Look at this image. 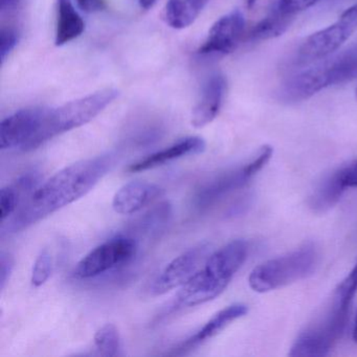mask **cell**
<instances>
[{
    "instance_id": "cell-14",
    "label": "cell",
    "mask_w": 357,
    "mask_h": 357,
    "mask_svg": "<svg viewBox=\"0 0 357 357\" xmlns=\"http://www.w3.org/2000/svg\"><path fill=\"white\" fill-rule=\"evenodd\" d=\"M206 150V142L198 137H189L173 144L170 147L165 148L155 153L146 156L143 160L130 165L127 171L130 173L143 172L149 169L172 162L174 160L188 155H197Z\"/></svg>"
},
{
    "instance_id": "cell-6",
    "label": "cell",
    "mask_w": 357,
    "mask_h": 357,
    "mask_svg": "<svg viewBox=\"0 0 357 357\" xmlns=\"http://www.w3.org/2000/svg\"><path fill=\"white\" fill-rule=\"evenodd\" d=\"M357 31V3L346 10L331 26L307 37L296 50L294 63L308 66L335 53Z\"/></svg>"
},
{
    "instance_id": "cell-15",
    "label": "cell",
    "mask_w": 357,
    "mask_h": 357,
    "mask_svg": "<svg viewBox=\"0 0 357 357\" xmlns=\"http://www.w3.org/2000/svg\"><path fill=\"white\" fill-rule=\"evenodd\" d=\"M347 185L344 167L331 171L323 177L309 198V206L315 213H326L337 204Z\"/></svg>"
},
{
    "instance_id": "cell-27",
    "label": "cell",
    "mask_w": 357,
    "mask_h": 357,
    "mask_svg": "<svg viewBox=\"0 0 357 357\" xmlns=\"http://www.w3.org/2000/svg\"><path fill=\"white\" fill-rule=\"evenodd\" d=\"M344 183L347 188H357V162L344 167Z\"/></svg>"
},
{
    "instance_id": "cell-20",
    "label": "cell",
    "mask_w": 357,
    "mask_h": 357,
    "mask_svg": "<svg viewBox=\"0 0 357 357\" xmlns=\"http://www.w3.org/2000/svg\"><path fill=\"white\" fill-rule=\"evenodd\" d=\"M35 181H36L35 175L28 174L18 179L13 185L3 188L0 192L1 225L15 214L18 206L22 204H20L22 199V196L24 195V192H30V190L35 185Z\"/></svg>"
},
{
    "instance_id": "cell-12",
    "label": "cell",
    "mask_w": 357,
    "mask_h": 357,
    "mask_svg": "<svg viewBox=\"0 0 357 357\" xmlns=\"http://www.w3.org/2000/svg\"><path fill=\"white\" fill-rule=\"evenodd\" d=\"M162 195V189L156 183L135 181L123 185L112 199L114 212L131 215L139 212Z\"/></svg>"
},
{
    "instance_id": "cell-5",
    "label": "cell",
    "mask_w": 357,
    "mask_h": 357,
    "mask_svg": "<svg viewBox=\"0 0 357 357\" xmlns=\"http://www.w3.org/2000/svg\"><path fill=\"white\" fill-rule=\"evenodd\" d=\"M116 89H103L86 97L68 102L58 108H49L35 149L56 135L68 132L91 122L118 98Z\"/></svg>"
},
{
    "instance_id": "cell-23",
    "label": "cell",
    "mask_w": 357,
    "mask_h": 357,
    "mask_svg": "<svg viewBox=\"0 0 357 357\" xmlns=\"http://www.w3.org/2000/svg\"><path fill=\"white\" fill-rule=\"evenodd\" d=\"M319 1V0H277L275 7L283 11L284 13L296 17V14L309 9Z\"/></svg>"
},
{
    "instance_id": "cell-21",
    "label": "cell",
    "mask_w": 357,
    "mask_h": 357,
    "mask_svg": "<svg viewBox=\"0 0 357 357\" xmlns=\"http://www.w3.org/2000/svg\"><path fill=\"white\" fill-rule=\"evenodd\" d=\"M95 348L101 356L120 355L121 337L118 328L114 324H105L95 334Z\"/></svg>"
},
{
    "instance_id": "cell-30",
    "label": "cell",
    "mask_w": 357,
    "mask_h": 357,
    "mask_svg": "<svg viewBox=\"0 0 357 357\" xmlns=\"http://www.w3.org/2000/svg\"><path fill=\"white\" fill-rule=\"evenodd\" d=\"M353 340L355 342H357V317L356 321H355L354 329H353Z\"/></svg>"
},
{
    "instance_id": "cell-25",
    "label": "cell",
    "mask_w": 357,
    "mask_h": 357,
    "mask_svg": "<svg viewBox=\"0 0 357 357\" xmlns=\"http://www.w3.org/2000/svg\"><path fill=\"white\" fill-rule=\"evenodd\" d=\"M13 267V258L7 252H1L0 255V288L1 289L6 287V284L9 281Z\"/></svg>"
},
{
    "instance_id": "cell-1",
    "label": "cell",
    "mask_w": 357,
    "mask_h": 357,
    "mask_svg": "<svg viewBox=\"0 0 357 357\" xmlns=\"http://www.w3.org/2000/svg\"><path fill=\"white\" fill-rule=\"evenodd\" d=\"M112 154L79 160L56 173L35 189L15 214L1 225V234L17 233L82 198L112 170Z\"/></svg>"
},
{
    "instance_id": "cell-28",
    "label": "cell",
    "mask_w": 357,
    "mask_h": 357,
    "mask_svg": "<svg viewBox=\"0 0 357 357\" xmlns=\"http://www.w3.org/2000/svg\"><path fill=\"white\" fill-rule=\"evenodd\" d=\"M156 0H139V5L144 9H149L155 3Z\"/></svg>"
},
{
    "instance_id": "cell-31",
    "label": "cell",
    "mask_w": 357,
    "mask_h": 357,
    "mask_svg": "<svg viewBox=\"0 0 357 357\" xmlns=\"http://www.w3.org/2000/svg\"><path fill=\"white\" fill-rule=\"evenodd\" d=\"M257 0H246V3H248V8H252V6L256 3Z\"/></svg>"
},
{
    "instance_id": "cell-9",
    "label": "cell",
    "mask_w": 357,
    "mask_h": 357,
    "mask_svg": "<svg viewBox=\"0 0 357 357\" xmlns=\"http://www.w3.org/2000/svg\"><path fill=\"white\" fill-rule=\"evenodd\" d=\"M47 109L49 108H26L5 119L0 126L1 150H34Z\"/></svg>"
},
{
    "instance_id": "cell-32",
    "label": "cell",
    "mask_w": 357,
    "mask_h": 357,
    "mask_svg": "<svg viewBox=\"0 0 357 357\" xmlns=\"http://www.w3.org/2000/svg\"><path fill=\"white\" fill-rule=\"evenodd\" d=\"M356 99H357V89H356Z\"/></svg>"
},
{
    "instance_id": "cell-26",
    "label": "cell",
    "mask_w": 357,
    "mask_h": 357,
    "mask_svg": "<svg viewBox=\"0 0 357 357\" xmlns=\"http://www.w3.org/2000/svg\"><path fill=\"white\" fill-rule=\"evenodd\" d=\"M79 7L86 13H96L105 9L104 0H77Z\"/></svg>"
},
{
    "instance_id": "cell-19",
    "label": "cell",
    "mask_w": 357,
    "mask_h": 357,
    "mask_svg": "<svg viewBox=\"0 0 357 357\" xmlns=\"http://www.w3.org/2000/svg\"><path fill=\"white\" fill-rule=\"evenodd\" d=\"M294 16L284 13L273 6L266 17L258 22L250 31V41H266L281 36L294 22Z\"/></svg>"
},
{
    "instance_id": "cell-18",
    "label": "cell",
    "mask_w": 357,
    "mask_h": 357,
    "mask_svg": "<svg viewBox=\"0 0 357 357\" xmlns=\"http://www.w3.org/2000/svg\"><path fill=\"white\" fill-rule=\"evenodd\" d=\"M208 0H169L165 8V20L171 28L181 30L191 26Z\"/></svg>"
},
{
    "instance_id": "cell-22",
    "label": "cell",
    "mask_w": 357,
    "mask_h": 357,
    "mask_svg": "<svg viewBox=\"0 0 357 357\" xmlns=\"http://www.w3.org/2000/svg\"><path fill=\"white\" fill-rule=\"evenodd\" d=\"M53 271V258L47 250H43L35 261L31 283L34 287H40L47 283Z\"/></svg>"
},
{
    "instance_id": "cell-13",
    "label": "cell",
    "mask_w": 357,
    "mask_h": 357,
    "mask_svg": "<svg viewBox=\"0 0 357 357\" xmlns=\"http://www.w3.org/2000/svg\"><path fill=\"white\" fill-rule=\"evenodd\" d=\"M227 91V81L220 74L213 75L202 89L199 101L192 112V125L202 128L215 120L222 107Z\"/></svg>"
},
{
    "instance_id": "cell-8",
    "label": "cell",
    "mask_w": 357,
    "mask_h": 357,
    "mask_svg": "<svg viewBox=\"0 0 357 357\" xmlns=\"http://www.w3.org/2000/svg\"><path fill=\"white\" fill-rule=\"evenodd\" d=\"M273 148L263 146L257 155L248 164L240 168L227 171L204 185L197 195V206L208 208L211 204L220 200L227 194L244 187L252 177L260 172L273 156Z\"/></svg>"
},
{
    "instance_id": "cell-17",
    "label": "cell",
    "mask_w": 357,
    "mask_h": 357,
    "mask_svg": "<svg viewBox=\"0 0 357 357\" xmlns=\"http://www.w3.org/2000/svg\"><path fill=\"white\" fill-rule=\"evenodd\" d=\"M85 24L73 5L72 0H57V26L55 45L70 43L84 32Z\"/></svg>"
},
{
    "instance_id": "cell-29",
    "label": "cell",
    "mask_w": 357,
    "mask_h": 357,
    "mask_svg": "<svg viewBox=\"0 0 357 357\" xmlns=\"http://www.w3.org/2000/svg\"><path fill=\"white\" fill-rule=\"evenodd\" d=\"M15 1L16 0H0V7H1V10H5L6 8L13 5Z\"/></svg>"
},
{
    "instance_id": "cell-7",
    "label": "cell",
    "mask_w": 357,
    "mask_h": 357,
    "mask_svg": "<svg viewBox=\"0 0 357 357\" xmlns=\"http://www.w3.org/2000/svg\"><path fill=\"white\" fill-rule=\"evenodd\" d=\"M137 243L133 238L118 236L100 244L89 252L75 267V278L79 280L99 277L132 260Z\"/></svg>"
},
{
    "instance_id": "cell-11",
    "label": "cell",
    "mask_w": 357,
    "mask_h": 357,
    "mask_svg": "<svg viewBox=\"0 0 357 357\" xmlns=\"http://www.w3.org/2000/svg\"><path fill=\"white\" fill-rule=\"evenodd\" d=\"M245 30V20L241 12H231L215 22L208 38L198 50L202 56H225L239 45Z\"/></svg>"
},
{
    "instance_id": "cell-16",
    "label": "cell",
    "mask_w": 357,
    "mask_h": 357,
    "mask_svg": "<svg viewBox=\"0 0 357 357\" xmlns=\"http://www.w3.org/2000/svg\"><path fill=\"white\" fill-rule=\"evenodd\" d=\"M248 311V306L244 304H233L231 306L225 307V309L217 312L195 335L185 340L181 344V348L177 349V350H181L183 353H185V350L193 349L194 347L215 337L220 332H222L229 324L233 323L234 321L240 319V317H244Z\"/></svg>"
},
{
    "instance_id": "cell-3",
    "label": "cell",
    "mask_w": 357,
    "mask_h": 357,
    "mask_svg": "<svg viewBox=\"0 0 357 357\" xmlns=\"http://www.w3.org/2000/svg\"><path fill=\"white\" fill-rule=\"evenodd\" d=\"M357 78V45L337 55L314 62L310 68L290 77L281 89L285 102H301L328 87L351 82Z\"/></svg>"
},
{
    "instance_id": "cell-24",
    "label": "cell",
    "mask_w": 357,
    "mask_h": 357,
    "mask_svg": "<svg viewBox=\"0 0 357 357\" xmlns=\"http://www.w3.org/2000/svg\"><path fill=\"white\" fill-rule=\"evenodd\" d=\"M18 43V34L12 28H3L0 33V57L1 62H5L8 56L15 49Z\"/></svg>"
},
{
    "instance_id": "cell-4",
    "label": "cell",
    "mask_w": 357,
    "mask_h": 357,
    "mask_svg": "<svg viewBox=\"0 0 357 357\" xmlns=\"http://www.w3.org/2000/svg\"><path fill=\"white\" fill-rule=\"evenodd\" d=\"M319 264V252L313 244L283 256L271 259L250 273L248 284L256 292H268L296 283L314 273Z\"/></svg>"
},
{
    "instance_id": "cell-2",
    "label": "cell",
    "mask_w": 357,
    "mask_h": 357,
    "mask_svg": "<svg viewBox=\"0 0 357 357\" xmlns=\"http://www.w3.org/2000/svg\"><path fill=\"white\" fill-rule=\"evenodd\" d=\"M248 255L244 240H234L206 259L204 266L177 294V305L195 307L220 296L241 268Z\"/></svg>"
},
{
    "instance_id": "cell-10",
    "label": "cell",
    "mask_w": 357,
    "mask_h": 357,
    "mask_svg": "<svg viewBox=\"0 0 357 357\" xmlns=\"http://www.w3.org/2000/svg\"><path fill=\"white\" fill-rule=\"evenodd\" d=\"M208 244H199L173 259L152 284L150 291L162 296L175 288L183 287L202 268L210 256Z\"/></svg>"
}]
</instances>
